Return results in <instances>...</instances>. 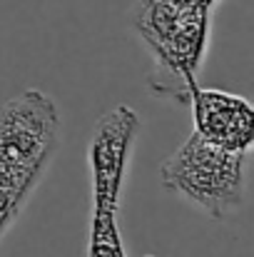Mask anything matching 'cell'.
I'll use <instances>...</instances> for the list:
<instances>
[{
    "label": "cell",
    "instance_id": "cell-6",
    "mask_svg": "<svg viewBox=\"0 0 254 257\" xmlns=\"http://www.w3.org/2000/svg\"><path fill=\"white\" fill-rule=\"evenodd\" d=\"M117 210H120V205L92 202L87 257H127L122 235H120V225H117Z\"/></svg>",
    "mask_w": 254,
    "mask_h": 257
},
{
    "label": "cell",
    "instance_id": "cell-1",
    "mask_svg": "<svg viewBox=\"0 0 254 257\" xmlns=\"http://www.w3.org/2000/svg\"><path fill=\"white\" fill-rule=\"evenodd\" d=\"M212 8L209 0H135L132 25L155 60L152 95L189 102L207 55Z\"/></svg>",
    "mask_w": 254,
    "mask_h": 257
},
{
    "label": "cell",
    "instance_id": "cell-3",
    "mask_svg": "<svg viewBox=\"0 0 254 257\" xmlns=\"http://www.w3.org/2000/svg\"><path fill=\"white\" fill-rule=\"evenodd\" d=\"M244 158L192 133L160 165V182L207 217L227 220L244 205Z\"/></svg>",
    "mask_w": 254,
    "mask_h": 257
},
{
    "label": "cell",
    "instance_id": "cell-4",
    "mask_svg": "<svg viewBox=\"0 0 254 257\" xmlns=\"http://www.w3.org/2000/svg\"><path fill=\"white\" fill-rule=\"evenodd\" d=\"M137 133H140V117L127 105H117L107 110L95 122L87 145V165L92 175V202L120 205Z\"/></svg>",
    "mask_w": 254,
    "mask_h": 257
},
{
    "label": "cell",
    "instance_id": "cell-7",
    "mask_svg": "<svg viewBox=\"0 0 254 257\" xmlns=\"http://www.w3.org/2000/svg\"><path fill=\"white\" fill-rule=\"evenodd\" d=\"M209 3H212V5H217V0H209Z\"/></svg>",
    "mask_w": 254,
    "mask_h": 257
},
{
    "label": "cell",
    "instance_id": "cell-2",
    "mask_svg": "<svg viewBox=\"0 0 254 257\" xmlns=\"http://www.w3.org/2000/svg\"><path fill=\"white\" fill-rule=\"evenodd\" d=\"M60 117L40 90H25L0 107V230L18 217L58 148Z\"/></svg>",
    "mask_w": 254,
    "mask_h": 257
},
{
    "label": "cell",
    "instance_id": "cell-5",
    "mask_svg": "<svg viewBox=\"0 0 254 257\" xmlns=\"http://www.w3.org/2000/svg\"><path fill=\"white\" fill-rule=\"evenodd\" d=\"M189 102L197 135L222 150L249 153L254 143V110L249 100L227 90L194 85Z\"/></svg>",
    "mask_w": 254,
    "mask_h": 257
}]
</instances>
